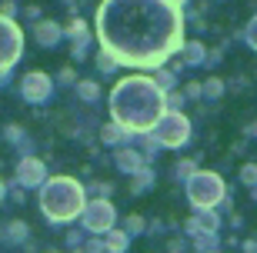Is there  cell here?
<instances>
[{
    "mask_svg": "<svg viewBox=\"0 0 257 253\" xmlns=\"http://www.w3.org/2000/svg\"><path fill=\"white\" fill-rule=\"evenodd\" d=\"M187 193H191L194 206H214L224 200V183H220L217 173H210V170H200L187 180Z\"/></svg>",
    "mask_w": 257,
    "mask_h": 253,
    "instance_id": "4",
    "label": "cell"
},
{
    "mask_svg": "<svg viewBox=\"0 0 257 253\" xmlns=\"http://www.w3.org/2000/svg\"><path fill=\"white\" fill-rule=\"evenodd\" d=\"M37 40L44 44V47H50V44H57V40H60V27H57V24H50V20L37 24Z\"/></svg>",
    "mask_w": 257,
    "mask_h": 253,
    "instance_id": "10",
    "label": "cell"
},
{
    "mask_svg": "<svg viewBox=\"0 0 257 253\" xmlns=\"http://www.w3.org/2000/svg\"><path fill=\"white\" fill-rule=\"evenodd\" d=\"M97 64H100V70H104V74H110V70L117 67V60L110 54H100V57H97Z\"/></svg>",
    "mask_w": 257,
    "mask_h": 253,
    "instance_id": "17",
    "label": "cell"
},
{
    "mask_svg": "<svg viewBox=\"0 0 257 253\" xmlns=\"http://www.w3.org/2000/svg\"><path fill=\"white\" fill-rule=\"evenodd\" d=\"M187 97H200V84H187Z\"/></svg>",
    "mask_w": 257,
    "mask_h": 253,
    "instance_id": "19",
    "label": "cell"
},
{
    "mask_svg": "<svg viewBox=\"0 0 257 253\" xmlns=\"http://www.w3.org/2000/svg\"><path fill=\"white\" fill-rule=\"evenodd\" d=\"M47 90H50V80L44 74H30L27 80H24V94H27L30 100H44Z\"/></svg>",
    "mask_w": 257,
    "mask_h": 253,
    "instance_id": "8",
    "label": "cell"
},
{
    "mask_svg": "<svg viewBox=\"0 0 257 253\" xmlns=\"http://www.w3.org/2000/svg\"><path fill=\"white\" fill-rule=\"evenodd\" d=\"M244 40H247L250 47L257 50V14H254V17L247 20V27H244Z\"/></svg>",
    "mask_w": 257,
    "mask_h": 253,
    "instance_id": "14",
    "label": "cell"
},
{
    "mask_svg": "<svg viewBox=\"0 0 257 253\" xmlns=\"http://www.w3.org/2000/svg\"><path fill=\"white\" fill-rule=\"evenodd\" d=\"M20 30L14 20L0 17V70H7V67H14V60L20 57Z\"/></svg>",
    "mask_w": 257,
    "mask_h": 253,
    "instance_id": "6",
    "label": "cell"
},
{
    "mask_svg": "<svg viewBox=\"0 0 257 253\" xmlns=\"http://www.w3.org/2000/svg\"><path fill=\"white\" fill-rule=\"evenodd\" d=\"M87 223L94 226V230H107V226L114 223V206L107 203V200L90 203V206H87Z\"/></svg>",
    "mask_w": 257,
    "mask_h": 253,
    "instance_id": "7",
    "label": "cell"
},
{
    "mask_svg": "<svg viewBox=\"0 0 257 253\" xmlns=\"http://www.w3.org/2000/svg\"><path fill=\"white\" fill-rule=\"evenodd\" d=\"M167 4H171V7H177V10H181V7H187V0H167Z\"/></svg>",
    "mask_w": 257,
    "mask_h": 253,
    "instance_id": "20",
    "label": "cell"
},
{
    "mask_svg": "<svg viewBox=\"0 0 257 253\" xmlns=\"http://www.w3.org/2000/svg\"><path fill=\"white\" fill-rule=\"evenodd\" d=\"M110 113H114L117 127H124V130H154L157 120L167 113V94L151 77H127L110 94Z\"/></svg>",
    "mask_w": 257,
    "mask_h": 253,
    "instance_id": "2",
    "label": "cell"
},
{
    "mask_svg": "<svg viewBox=\"0 0 257 253\" xmlns=\"http://www.w3.org/2000/svg\"><path fill=\"white\" fill-rule=\"evenodd\" d=\"M97 34L117 64L161 67L184 47V14L167 0H104L97 10Z\"/></svg>",
    "mask_w": 257,
    "mask_h": 253,
    "instance_id": "1",
    "label": "cell"
},
{
    "mask_svg": "<svg viewBox=\"0 0 257 253\" xmlns=\"http://www.w3.org/2000/svg\"><path fill=\"white\" fill-rule=\"evenodd\" d=\"M240 180L250 183V187H257V167H244V170H240Z\"/></svg>",
    "mask_w": 257,
    "mask_h": 253,
    "instance_id": "18",
    "label": "cell"
},
{
    "mask_svg": "<svg viewBox=\"0 0 257 253\" xmlns=\"http://www.w3.org/2000/svg\"><path fill=\"white\" fill-rule=\"evenodd\" d=\"M40 177H44V167H40L37 160H24V163H20V180H24V183H37Z\"/></svg>",
    "mask_w": 257,
    "mask_h": 253,
    "instance_id": "11",
    "label": "cell"
},
{
    "mask_svg": "<svg viewBox=\"0 0 257 253\" xmlns=\"http://www.w3.org/2000/svg\"><path fill=\"white\" fill-rule=\"evenodd\" d=\"M200 94H207V97H220V94H224V84H220V80H207V84H200Z\"/></svg>",
    "mask_w": 257,
    "mask_h": 253,
    "instance_id": "15",
    "label": "cell"
},
{
    "mask_svg": "<svg viewBox=\"0 0 257 253\" xmlns=\"http://www.w3.org/2000/svg\"><path fill=\"white\" fill-rule=\"evenodd\" d=\"M117 167L127 170V173H137V170H144V160H141V153H134V150H120L117 153Z\"/></svg>",
    "mask_w": 257,
    "mask_h": 253,
    "instance_id": "9",
    "label": "cell"
},
{
    "mask_svg": "<svg viewBox=\"0 0 257 253\" xmlns=\"http://www.w3.org/2000/svg\"><path fill=\"white\" fill-rule=\"evenodd\" d=\"M154 133H157V140H161L164 147H181V143H187V137H191V123H187V117H184L181 110H167L161 120H157Z\"/></svg>",
    "mask_w": 257,
    "mask_h": 253,
    "instance_id": "5",
    "label": "cell"
},
{
    "mask_svg": "<svg viewBox=\"0 0 257 253\" xmlns=\"http://www.w3.org/2000/svg\"><path fill=\"white\" fill-rule=\"evenodd\" d=\"M97 94H100V90H97L94 80H84V84H80V97H87V100H97Z\"/></svg>",
    "mask_w": 257,
    "mask_h": 253,
    "instance_id": "16",
    "label": "cell"
},
{
    "mask_svg": "<svg viewBox=\"0 0 257 253\" xmlns=\"http://www.w3.org/2000/svg\"><path fill=\"white\" fill-rule=\"evenodd\" d=\"M80 206H84L80 183H74V180H67V177L47 183V190H44V210L54 220H70L74 213H80Z\"/></svg>",
    "mask_w": 257,
    "mask_h": 253,
    "instance_id": "3",
    "label": "cell"
},
{
    "mask_svg": "<svg viewBox=\"0 0 257 253\" xmlns=\"http://www.w3.org/2000/svg\"><path fill=\"white\" fill-rule=\"evenodd\" d=\"M184 57H187V64H204V57H207V50H204V44L191 40V44H184Z\"/></svg>",
    "mask_w": 257,
    "mask_h": 253,
    "instance_id": "12",
    "label": "cell"
},
{
    "mask_svg": "<svg viewBox=\"0 0 257 253\" xmlns=\"http://www.w3.org/2000/svg\"><path fill=\"white\" fill-rule=\"evenodd\" d=\"M120 140H124V127H104V143L114 147V143H120Z\"/></svg>",
    "mask_w": 257,
    "mask_h": 253,
    "instance_id": "13",
    "label": "cell"
}]
</instances>
